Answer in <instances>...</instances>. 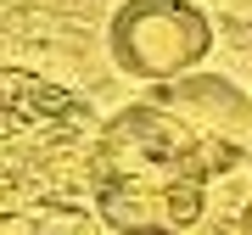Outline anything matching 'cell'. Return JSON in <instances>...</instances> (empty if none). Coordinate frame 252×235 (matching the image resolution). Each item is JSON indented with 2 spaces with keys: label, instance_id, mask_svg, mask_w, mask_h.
<instances>
[{
  "label": "cell",
  "instance_id": "cell-1",
  "mask_svg": "<svg viewBox=\"0 0 252 235\" xmlns=\"http://www.w3.org/2000/svg\"><path fill=\"white\" fill-rule=\"evenodd\" d=\"M207 151L152 95L101 123L90 202L107 230H168L185 235L207 207Z\"/></svg>",
  "mask_w": 252,
  "mask_h": 235
},
{
  "label": "cell",
  "instance_id": "cell-4",
  "mask_svg": "<svg viewBox=\"0 0 252 235\" xmlns=\"http://www.w3.org/2000/svg\"><path fill=\"white\" fill-rule=\"evenodd\" d=\"M152 101L196 135L213 179L235 174L252 157V101L235 79H224V73H185V79L152 84Z\"/></svg>",
  "mask_w": 252,
  "mask_h": 235
},
{
  "label": "cell",
  "instance_id": "cell-2",
  "mask_svg": "<svg viewBox=\"0 0 252 235\" xmlns=\"http://www.w3.org/2000/svg\"><path fill=\"white\" fill-rule=\"evenodd\" d=\"M101 123L62 90L6 73V213L23 218H79L73 185L95 179Z\"/></svg>",
  "mask_w": 252,
  "mask_h": 235
},
{
  "label": "cell",
  "instance_id": "cell-3",
  "mask_svg": "<svg viewBox=\"0 0 252 235\" xmlns=\"http://www.w3.org/2000/svg\"><path fill=\"white\" fill-rule=\"evenodd\" d=\"M213 51V23L190 0H124L107 23V56L140 84H168L196 73Z\"/></svg>",
  "mask_w": 252,
  "mask_h": 235
},
{
  "label": "cell",
  "instance_id": "cell-6",
  "mask_svg": "<svg viewBox=\"0 0 252 235\" xmlns=\"http://www.w3.org/2000/svg\"><path fill=\"white\" fill-rule=\"evenodd\" d=\"M241 230L252 235V202H247V207H241Z\"/></svg>",
  "mask_w": 252,
  "mask_h": 235
},
{
  "label": "cell",
  "instance_id": "cell-5",
  "mask_svg": "<svg viewBox=\"0 0 252 235\" xmlns=\"http://www.w3.org/2000/svg\"><path fill=\"white\" fill-rule=\"evenodd\" d=\"M112 235H168V230H112Z\"/></svg>",
  "mask_w": 252,
  "mask_h": 235
}]
</instances>
